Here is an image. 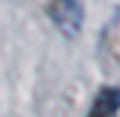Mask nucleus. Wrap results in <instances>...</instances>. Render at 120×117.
Returning <instances> with one entry per match:
<instances>
[{
	"label": "nucleus",
	"instance_id": "nucleus-1",
	"mask_svg": "<svg viewBox=\"0 0 120 117\" xmlns=\"http://www.w3.org/2000/svg\"><path fill=\"white\" fill-rule=\"evenodd\" d=\"M46 15L59 28L62 37H68V40L80 37V31H83V3L80 0H49Z\"/></svg>",
	"mask_w": 120,
	"mask_h": 117
},
{
	"label": "nucleus",
	"instance_id": "nucleus-2",
	"mask_svg": "<svg viewBox=\"0 0 120 117\" xmlns=\"http://www.w3.org/2000/svg\"><path fill=\"white\" fill-rule=\"evenodd\" d=\"M117 111H120V89L117 86H102L92 108H89V117H114Z\"/></svg>",
	"mask_w": 120,
	"mask_h": 117
}]
</instances>
